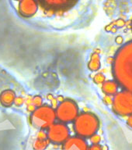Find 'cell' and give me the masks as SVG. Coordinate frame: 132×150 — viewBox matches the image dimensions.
I'll list each match as a JSON object with an SVG mask.
<instances>
[{
  "label": "cell",
  "instance_id": "7",
  "mask_svg": "<svg viewBox=\"0 0 132 150\" xmlns=\"http://www.w3.org/2000/svg\"><path fill=\"white\" fill-rule=\"evenodd\" d=\"M43 9L52 13L68 11L77 4L79 0H37Z\"/></svg>",
  "mask_w": 132,
  "mask_h": 150
},
{
  "label": "cell",
  "instance_id": "8",
  "mask_svg": "<svg viewBox=\"0 0 132 150\" xmlns=\"http://www.w3.org/2000/svg\"><path fill=\"white\" fill-rule=\"evenodd\" d=\"M62 145L63 150H89V147L86 139L77 135L70 137Z\"/></svg>",
  "mask_w": 132,
  "mask_h": 150
},
{
  "label": "cell",
  "instance_id": "16",
  "mask_svg": "<svg viewBox=\"0 0 132 150\" xmlns=\"http://www.w3.org/2000/svg\"><path fill=\"white\" fill-rule=\"evenodd\" d=\"M33 103H34V105L36 106V107H39V106H41L42 103H43V99L41 96H35L34 99H33Z\"/></svg>",
  "mask_w": 132,
  "mask_h": 150
},
{
  "label": "cell",
  "instance_id": "12",
  "mask_svg": "<svg viewBox=\"0 0 132 150\" xmlns=\"http://www.w3.org/2000/svg\"><path fill=\"white\" fill-rule=\"evenodd\" d=\"M14 100H15V96L13 92H12L11 91H4L1 96V101L3 105H11Z\"/></svg>",
  "mask_w": 132,
  "mask_h": 150
},
{
  "label": "cell",
  "instance_id": "18",
  "mask_svg": "<svg viewBox=\"0 0 132 150\" xmlns=\"http://www.w3.org/2000/svg\"><path fill=\"white\" fill-rule=\"evenodd\" d=\"M89 150H103V146L100 144L90 145L89 147Z\"/></svg>",
  "mask_w": 132,
  "mask_h": 150
},
{
  "label": "cell",
  "instance_id": "4",
  "mask_svg": "<svg viewBox=\"0 0 132 150\" xmlns=\"http://www.w3.org/2000/svg\"><path fill=\"white\" fill-rule=\"evenodd\" d=\"M55 112L58 121L66 124L73 123L80 113L76 102L71 98L63 99L58 105Z\"/></svg>",
  "mask_w": 132,
  "mask_h": 150
},
{
  "label": "cell",
  "instance_id": "9",
  "mask_svg": "<svg viewBox=\"0 0 132 150\" xmlns=\"http://www.w3.org/2000/svg\"><path fill=\"white\" fill-rule=\"evenodd\" d=\"M38 2L37 0H21L18 5L19 13L24 17H30L37 13Z\"/></svg>",
  "mask_w": 132,
  "mask_h": 150
},
{
  "label": "cell",
  "instance_id": "11",
  "mask_svg": "<svg viewBox=\"0 0 132 150\" xmlns=\"http://www.w3.org/2000/svg\"><path fill=\"white\" fill-rule=\"evenodd\" d=\"M87 67L92 72H96L101 67V59L99 53L93 52L89 56V59L87 63Z\"/></svg>",
  "mask_w": 132,
  "mask_h": 150
},
{
  "label": "cell",
  "instance_id": "21",
  "mask_svg": "<svg viewBox=\"0 0 132 150\" xmlns=\"http://www.w3.org/2000/svg\"><path fill=\"white\" fill-rule=\"evenodd\" d=\"M131 30H132V20H131Z\"/></svg>",
  "mask_w": 132,
  "mask_h": 150
},
{
  "label": "cell",
  "instance_id": "15",
  "mask_svg": "<svg viewBox=\"0 0 132 150\" xmlns=\"http://www.w3.org/2000/svg\"><path fill=\"white\" fill-rule=\"evenodd\" d=\"M89 142H90L91 145H97V144H100L101 142V136L98 134H96L94 135H93L91 138H89Z\"/></svg>",
  "mask_w": 132,
  "mask_h": 150
},
{
  "label": "cell",
  "instance_id": "1",
  "mask_svg": "<svg viewBox=\"0 0 132 150\" xmlns=\"http://www.w3.org/2000/svg\"><path fill=\"white\" fill-rule=\"evenodd\" d=\"M112 75L122 90L132 92V40L116 52L112 61Z\"/></svg>",
  "mask_w": 132,
  "mask_h": 150
},
{
  "label": "cell",
  "instance_id": "13",
  "mask_svg": "<svg viewBox=\"0 0 132 150\" xmlns=\"http://www.w3.org/2000/svg\"><path fill=\"white\" fill-rule=\"evenodd\" d=\"M49 143L48 139H37L34 144V149L35 150H44L48 146Z\"/></svg>",
  "mask_w": 132,
  "mask_h": 150
},
{
  "label": "cell",
  "instance_id": "3",
  "mask_svg": "<svg viewBox=\"0 0 132 150\" xmlns=\"http://www.w3.org/2000/svg\"><path fill=\"white\" fill-rule=\"evenodd\" d=\"M57 120L55 110L48 105H42L34 110L30 117L33 126L40 130L47 129L55 123Z\"/></svg>",
  "mask_w": 132,
  "mask_h": 150
},
{
  "label": "cell",
  "instance_id": "5",
  "mask_svg": "<svg viewBox=\"0 0 132 150\" xmlns=\"http://www.w3.org/2000/svg\"><path fill=\"white\" fill-rule=\"evenodd\" d=\"M113 112L119 117H125L132 114V92L127 90L118 91L113 97Z\"/></svg>",
  "mask_w": 132,
  "mask_h": 150
},
{
  "label": "cell",
  "instance_id": "17",
  "mask_svg": "<svg viewBox=\"0 0 132 150\" xmlns=\"http://www.w3.org/2000/svg\"><path fill=\"white\" fill-rule=\"evenodd\" d=\"M113 97L114 96H106L103 97V103L107 105H111L112 103H113Z\"/></svg>",
  "mask_w": 132,
  "mask_h": 150
},
{
  "label": "cell",
  "instance_id": "14",
  "mask_svg": "<svg viewBox=\"0 0 132 150\" xmlns=\"http://www.w3.org/2000/svg\"><path fill=\"white\" fill-rule=\"evenodd\" d=\"M106 81H107L106 80V77H105V75L103 74H102V73H97L93 77V82L96 84H101L102 85Z\"/></svg>",
  "mask_w": 132,
  "mask_h": 150
},
{
  "label": "cell",
  "instance_id": "20",
  "mask_svg": "<svg viewBox=\"0 0 132 150\" xmlns=\"http://www.w3.org/2000/svg\"><path fill=\"white\" fill-rule=\"evenodd\" d=\"M115 41H116L117 44H122L124 42V39L121 36H118V37L116 38V40H115Z\"/></svg>",
  "mask_w": 132,
  "mask_h": 150
},
{
  "label": "cell",
  "instance_id": "19",
  "mask_svg": "<svg viewBox=\"0 0 132 150\" xmlns=\"http://www.w3.org/2000/svg\"><path fill=\"white\" fill-rule=\"evenodd\" d=\"M127 124H128V126L131 129H132V114L128 117V119H127Z\"/></svg>",
  "mask_w": 132,
  "mask_h": 150
},
{
  "label": "cell",
  "instance_id": "22",
  "mask_svg": "<svg viewBox=\"0 0 132 150\" xmlns=\"http://www.w3.org/2000/svg\"><path fill=\"white\" fill-rule=\"evenodd\" d=\"M15 1H20V2L21 0H15Z\"/></svg>",
  "mask_w": 132,
  "mask_h": 150
},
{
  "label": "cell",
  "instance_id": "10",
  "mask_svg": "<svg viewBox=\"0 0 132 150\" xmlns=\"http://www.w3.org/2000/svg\"><path fill=\"white\" fill-rule=\"evenodd\" d=\"M119 88L120 86L115 80H107L101 85V90L106 96H114L118 92Z\"/></svg>",
  "mask_w": 132,
  "mask_h": 150
},
{
  "label": "cell",
  "instance_id": "6",
  "mask_svg": "<svg viewBox=\"0 0 132 150\" xmlns=\"http://www.w3.org/2000/svg\"><path fill=\"white\" fill-rule=\"evenodd\" d=\"M47 139L54 145H63L70 136V129L66 124L54 123L47 130Z\"/></svg>",
  "mask_w": 132,
  "mask_h": 150
},
{
  "label": "cell",
  "instance_id": "2",
  "mask_svg": "<svg viewBox=\"0 0 132 150\" xmlns=\"http://www.w3.org/2000/svg\"><path fill=\"white\" fill-rule=\"evenodd\" d=\"M100 122L95 113L91 112H80L73 122V131L75 135L87 139L97 134Z\"/></svg>",
  "mask_w": 132,
  "mask_h": 150
}]
</instances>
